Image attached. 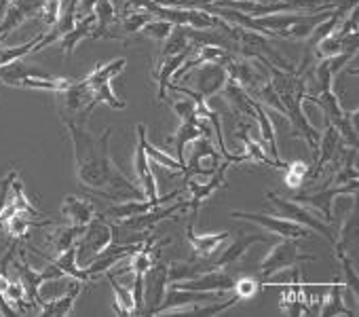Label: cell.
Segmentation results:
<instances>
[{
	"label": "cell",
	"mask_w": 359,
	"mask_h": 317,
	"mask_svg": "<svg viewBox=\"0 0 359 317\" xmlns=\"http://www.w3.org/2000/svg\"><path fill=\"white\" fill-rule=\"evenodd\" d=\"M74 148V172L81 187L104 199H146L142 187L131 182L110 154L112 129L102 135L89 131V123H64Z\"/></svg>",
	"instance_id": "1"
},
{
	"label": "cell",
	"mask_w": 359,
	"mask_h": 317,
	"mask_svg": "<svg viewBox=\"0 0 359 317\" xmlns=\"http://www.w3.org/2000/svg\"><path fill=\"white\" fill-rule=\"evenodd\" d=\"M256 60L266 68V72L271 74V85L273 89L277 91L281 104H283V110H285V119L290 121L292 129H294V135L296 137H302L311 152H313V158L317 156V142H319V131L313 127V123L306 119L304 114V102L309 97V91H306V72H296V70H283L275 64H271L266 58L262 55H256Z\"/></svg>",
	"instance_id": "2"
},
{
	"label": "cell",
	"mask_w": 359,
	"mask_h": 317,
	"mask_svg": "<svg viewBox=\"0 0 359 317\" xmlns=\"http://www.w3.org/2000/svg\"><path fill=\"white\" fill-rule=\"evenodd\" d=\"M304 260H315V256L311 254H302L298 239H281L279 243L273 245V250L264 256V260L258 267V277L262 279V283L277 275L279 271H287V269H296L300 262Z\"/></svg>",
	"instance_id": "3"
},
{
	"label": "cell",
	"mask_w": 359,
	"mask_h": 317,
	"mask_svg": "<svg viewBox=\"0 0 359 317\" xmlns=\"http://www.w3.org/2000/svg\"><path fill=\"white\" fill-rule=\"evenodd\" d=\"M266 199L279 210V214H281L283 218H287V220H292V222H298V224H302V227H306V229H311V231H317L321 237H325V239L334 245L336 235H334L330 222L319 220V218H317L315 214H311L302 203H298V201H294V199H283V197H279L277 193H266Z\"/></svg>",
	"instance_id": "4"
},
{
	"label": "cell",
	"mask_w": 359,
	"mask_h": 317,
	"mask_svg": "<svg viewBox=\"0 0 359 317\" xmlns=\"http://www.w3.org/2000/svg\"><path fill=\"white\" fill-rule=\"evenodd\" d=\"M110 243H112V229H110V224L106 220H102V218H93L85 227L81 239L76 241V260H79V267L85 269Z\"/></svg>",
	"instance_id": "5"
},
{
	"label": "cell",
	"mask_w": 359,
	"mask_h": 317,
	"mask_svg": "<svg viewBox=\"0 0 359 317\" xmlns=\"http://www.w3.org/2000/svg\"><path fill=\"white\" fill-rule=\"evenodd\" d=\"M231 216L239 218V220H248L252 224H258L260 229H264L273 235H279L281 239H306V237H311V229H306L298 222H292L283 216H269V214H260V212H239V210H233Z\"/></svg>",
	"instance_id": "6"
},
{
	"label": "cell",
	"mask_w": 359,
	"mask_h": 317,
	"mask_svg": "<svg viewBox=\"0 0 359 317\" xmlns=\"http://www.w3.org/2000/svg\"><path fill=\"white\" fill-rule=\"evenodd\" d=\"M357 187L359 182L357 180H351L346 184H334V187H325V189H319L315 193H300V191H294V201L302 203V205H311L315 210H319L323 214V220L325 222H332V205H334V199L338 195H355L357 193Z\"/></svg>",
	"instance_id": "7"
},
{
	"label": "cell",
	"mask_w": 359,
	"mask_h": 317,
	"mask_svg": "<svg viewBox=\"0 0 359 317\" xmlns=\"http://www.w3.org/2000/svg\"><path fill=\"white\" fill-rule=\"evenodd\" d=\"M233 163L222 158V163L216 168V172L203 182V180H195V178H187V187L191 191V201H189V208H191V220L195 222L197 220V212L201 208V203L205 199H210L218 189L226 187V172Z\"/></svg>",
	"instance_id": "8"
},
{
	"label": "cell",
	"mask_w": 359,
	"mask_h": 317,
	"mask_svg": "<svg viewBox=\"0 0 359 317\" xmlns=\"http://www.w3.org/2000/svg\"><path fill=\"white\" fill-rule=\"evenodd\" d=\"M169 264L163 260H154L150 269L144 273V309L142 315H154L156 306L161 304L167 285H169Z\"/></svg>",
	"instance_id": "9"
},
{
	"label": "cell",
	"mask_w": 359,
	"mask_h": 317,
	"mask_svg": "<svg viewBox=\"0 0 359 317\" xmlns=\"http://www.w3.org/2000/svg\"><path fill=\"white\" fill-rule=\"evenodd\" d=\"M180 79H191L193 85H195V91L201 93L208 100V97L216 95L218 91H222V87L229 81V72H226L224 64L214 62V64H201L195 72L189 70Z\"/></svg>",
	"instance_id": "10"
},
{
	"label": "cell",
	"mask_w": 359,
	"mask_h": 317,
	"mask_svg": "<svg viewBox=\"0 0 359 317\" xmlns=\"http://www.w3.org/2000/svg\"><path fill=\"white\" fill-rule=\"evenodd\" d=\"M169 285L182 288V290H195V292H229L235 285V275H231L224 269H210L193 279H184V281H173Z\"/></svg>",
	"instance_id": "11"
},
{
	"label": "cell",
	"mask_w": 359,
	"mask_h": 317,
	"mask_svg": "<svg viewBox=\"0 0 359 317\" xmlns=\"http://www.w3.org/2000/svg\"><path fill=\"white\" fill-rule=\"evenodd\" d=\"M224 68L229 72V79L239 83L248 93H254L262 83H266V74L260 72L258 62H250L248 58H237L235 53L224 62Z\"/></svg>",
	"instance_id": "12"
},
{
	"label": "cell",
	"mask_w": 359,
	"mask_h": 317,
	"mask_svg": "<svg viewBox=\"0 0 359 317\" xmlns=\"http://www.w3.org/2000/svg\"><path fill=\"white\" fill-rule=\"evenodd\" d=\"M177 195H180V191H173V193H169V195L154 197V199H125V201H121V203L110 205V208L104 212V216H106L108 220H116V222H118V220H125V218L144 214V212H148V210H152V208H156V205L171 203L173 199H177Z\"/></svg>",
	"instance_id": "13"
},
{
	"label": "cell",
	"mask_w": 359,
	"mask_h": 317,
	"mask_svg": "<svg viewBox=\"0 0 359 317\" xmlns=\"http://www.w3.org/2000/svg\"><path fill=\"white\" fill-rule=\"evenodd\" d=\"M340 144H342V137H340L338 129H336L332 123H327V127L323 129V135H319V142H317L319 152H317V156H315V166H313L311 172H309V176H311L313 180L319 178V174L323 172V168H325L327 163H334V161H336V154H338V150H340Z\"/></svg>",
	"instance_id": "14"
},
{
	"label": "cell",
	"mask_w": 359,
	"mask_h": 317,
	"mask_svg": "<svg viewBox=\"0 0 359 317\" xmlns=\"http://www.w3.org/2000/svg\"><path fill=\"white\" fill-rule=\"evenodd\" d=\"M208 300H214V292H195V290H182V288H175L171 285L161 304L156 306L154 315L158 313H165V311H180V309H187L191 304H197V302H208Z\"/></svg>",
	"instance_id": "15"
},
{
	"label": "cell",
	"mask_w": 359,
	"mask_h": 317,
	"mask_svg": "<svg viewBox=\"0 0 359 317\" xmlns=\"http://www.w3.org/2000/svg\"><path fill=\"white\" fill-rule=\"evenodd\" d=\"M269 241H271L269 235H248V233H243V229H239L237 239L222 252V256L216 262H212V267L214 269H224L229 264H237L254 243H269Z\"/></svg>",
	"instance_id": "16"
},
{
	"label": "cell",
	"mask_w": 359,
	"mask_h": 317,
	"mask_svg": "<svg viewBox=\"0 0 359 317\" xmlns=\"http://www.w3.org/2000/svg\"><path fill=\"white\" fill-rule=\"evenodd\" d=\"M210 129H212V125L205 119H197V121H189V123L180 125L177 131H175V135H173V150H175V158H177V161L187 163L184 161V150H187V146L193 144L195 140L203 137V135L210 137Z\"/></svg>",
	"instance_id": "17"
},
{
	"label": "cell",
	"mask_w": 359,
	"mask_h": 317,
	"mask_svg": "<svg viewBox=\"0 0 359 317\" xmlns=\"http://www.w3.org/2000/svg\"><path fill=\"white\" fill-rule=\"evenodd\" d=\"M195 47H191V49H187L182 53H175V55L158 58V62L154 66V79H156V85H158V102L167 100V87L171 85V79H173L175 70L187 62V58L195 51Z\"/></svg>",
	"instance_id": "18"
},
{
	"label": "cell",
	"mask_w": 359,
	"mask_h": 317,
	"mask_svg": "<svg viewBox=\"0 0 359 317\" xmlns=\"http://www.w3.org/2000/svg\"><path fill=\"white\" fill-rule=\"evenodd\" d=\"M95 15V28L91 32V41L97 39H116V22H118V9L114 7L112 0H97V5L93 9Z\"/></svg>",
	"instance_id": "19"
},
{
	"label": "cell",
	"mask_w": 359,
	"mask_h": 317,
	"mask_svg": "<svg viewBox=\"0 0 359 317\" xmlns=\"http://www.w3.org/2000/svg\"><path fill=\"white\" fill-rule=\"evenodd\" d=\"M187 237H189V243L193 245V250H195L197 256L210 258L214 252H218V250L222 248L224 241L231 239V233H229V231H218V233H201V235H197V233H195V222L189 220Z\"/></svg>",
	"instance_id": "20"
},
{
	"label": "cell",
	"mask_w": 359,
	"mask_h": 317,
	"mask_svg": "<svg viewBox=\"0 0 359 317\" xmlns=\"http://www.w3.org/2000/svg\"><path fill=\"white\" fill-rule=\"evenodd\" d=\"M11 269L18 273V279L22 281V285H24V290H26V298L32 302V304H39V309H41V304H43V296H41V285L45 283L43 281V277H41V271H34L32 267H28V262H24V260H15L13 258V262H11Z\"/></svg>",
	"instance_id": "21"
},
{
	"label": "cell",
	"mask_w": 359,
	"mask_h": 317,
	"mask_svg": "<svg viewBox=\"0 0 359 317\" xmlns=\"http://www.w3.org/2000/svg\"><path fill=\"white\" fill-rule=\"evenodd\" d=\"M222 95H224L226 104L235 112H239V114H243V116H248V119L254 121V116H256V100L239 83H235L233 79H229L226 85L222 87Z\"/></svg>",
	"instance_id": "22"
},
{
	"label": "cell",
	"mask_w": 359,
	"mask_h": 317,
	"mask_svg": "<svg viewBox=\"0 0 359 317\" xmlns=\"http://www.w3.org/2000/svg\"><path fill=\"white\" fill-rule=\"evenodd\" d=\"M135 131H137V137L142 140L144 152L148 154L150 163L163 166V168H167V170H171V172H182V174H184V170H187V163L177 161V158H173L171 154H167V152H163L161 148H156V146H154V144L148 140V129H146V125H144V123H140V125L135 127Z\"/></svg>",
	"instance_id": "23"
},
{
	"label": "cell",
	"mask_w": 359,
	"mask_h": 317,
	"mask_svg": "<svg viewBox=\"0 0 359 317\" xmlns=\"http://www.w3.org/2000/svg\"><path fill=\"white\" fill-rule=\"evenodd\" d=\"M62 214L70 224H79V227H87L95 218L93 203L85 197H74V195L64 197Z\"/></svg>",
	"instance_id": "24"
},
{
	"label": "cell",
	"mask_w": 359,
	"mask_h": 317,
	"mask_svg": "<svg viewBox=\"0 0 359 317\" xmlns=\"http://www.w3.org/2000/svg\"><path fill=\"white\" fill-rule=\"evenodd\" d=\"M135 172H137V180L142 184V191H144V197L146 199H154L158 197V189H156V180H154V172L150 168V158L148 154L144 152V146H142V140L137 137V146H135Z\"/></svg>",
	"instance_id": "25"
},
{
	"label": "cell",
	"mask_w": 359,
	"mask_h": 317,
	"mask_svg": "<svg viewBox=\"0 0 359 317\" xmlns=\"http://www.w3.org/2000/svg\"><path fill=\"white\" fill-rule=\"evenodd\" d=\"M28 76H49V72H45L36 66H28L24 60H15L11 64L0 66V83L3 85L20 87V83Z\"/></svg>",
	"instance_id": "26"
},
{
	"label": "cell",
	"mask_w": 359,
	"mask_h": 317,
	"mask_svg": "<svg viewBox=\"0 0 359 317\" xmlns=\"http://www.w3.org/2000/svg\"><path fill=\"white\" fill-rule=\"evenodd\" d=\"M239 137H241V142H243V154H245L248 161H252V163H260V166H269V168H277V170H283V168H285V163H281V161H273V158L269 156V152H266V148H264L260 142H256L252 135H248V131H245V123L241 125Z\"/></svg>",
	"instance_id": "27"
},
{
	"label": "cell",
	"mask_w": 359,
	"mask_h": 317,
	"mask_svg": "<svg viewBox=\"0 0 359 317\" xmlns=\"http://www.w3.org/2000/svg\"><path fill=\"white\" fill-rule=\"evenodd\" d=\"M93 28H95V15H87V18H83V20H76L74 28L57 41V43L62 45V53H64V55H72L74 49L79 47V43H81L83 39H89V36H91Z\"/></svg>",
	"instance_id": "28"
},
{
	"label": "cell",
	"mask_w": 359,
	"mask_h": 317,
	"mask_svg": "<svg viewBox=\"0 0 359 317\" xmlns=\"http://www.w3.org/2000/svg\"><path fill=\"white\" fill-rule=\"evenodd\" d=\"M79 294H81V281L72 279L70 281V290L64 296H57V298H53L49 302L43 300L41 315H68V313H72V306H74Z\"/></svg>",
	"instance_id": "29"
},
{
	"label": "cell",
	"mask_w": 359,
	"mask_h": 317,
	"mask_svg": "<svg viewBox=\"0 0 359 317\" xmlns=\"http://www.w3.org/2000/svg\"><path fill=\"white\" fill-rule=\"evenodd\" d=\"M256 123H258V129L262 133V140L266 144V148L271 150V158L273 161H281V154H279V146H277V131H275V125H273V119L269 114V110L256 102Z\"/></svg>",
	"instance_id": "30"
},
{
	"label": "cell",
	"mask_w": 359,
	"mask_h": 317,
	"mask_svg": "<svg viewBox=\"0 0 359 317\" xmlns=\"http://www.w3.org/2000/svg\"><path fill=\"white\" fill-rule=\"evenodd\" d=\"M49 260L55 262V264L62 269V273H64L66 277H70V279H79L81 283H91V281H93V277H91L83 267H79V260H76V243L70 245L66 252L57 254L55 258H49Z\"/></svg>",
	"instance_id": "31"
},
{
	"label": "cell",
	"mask_w": 359,
	"mask_h": 317,
	"mask_svg": "<svg viewBox=\"0 0 359 317\" xmlns=\"http://www.w3.org/2000/svg\"><path fill=\"white\" fill-rule=\"evenodd\" d=\"M127 68V60L125 58H116V60H110V62H104V64H97L83 81L93 89L97 87L100 83H106V81H112L114 76H118L123 70Z\"/></svg>",
	"instance_id": "32"
},
{
	"label": "cell",
	"mask_w": 359,
	"mask_h": 317,
	"mask_svg": "<svg viewBox=\"0 0 359 317\" xmlns=\"http://www.w3.org/2000/svg\"><path fill=\"white\" fill-rule=\"evenodd\" d=\"M319 313L321 315H355L353 309H348L344 304V298H342V281L334 279L330 283V294L325 296V302L319 306Z\"/></svg>",
	"instance_id": "33"
},
{
	"label": "cell",
	"mask_w": 359,
	"mask_h": 317,
	"mask_svg": "<svg viewBox=\"0 0 359 317\" xmlns=\"http://www.w3.org/2000/svg\"><path fill=\"white\" fill-rule=\"evenodd\" d=\"M152 20V15L144 9H137V11H125V15L118 20V30H116V39H123V36H133L137 34L148 22Z\"/></svg>",
	"instance_id": "34"
},
{
	"label": "cell",
	"mask_w": 359,
	"mask_h": 317,
	"mask_svg": "<svg viewBox=\"0 0 359 317\" xmlns=\"http://www.w3.org/2000/svg\"><path fill=\"white\" fill-rule=\"evenodd\" d=\"M210 269H214L212 267V262H208V264H203V262H171L169 264V271H167V275H169V283H173V281H184V279H193V277H197V275H201V273H205V271H210Z\"/></svg>",
	"instance_id": "35"
},
{
	"label": "cell",
	"mask_w": 359,
	"mask_h": 317,
	"mask_svg": "<svg viewBox=\"0 0 359 317\" xmlns=\"http://www.w3.org/2000/svg\"><path fill=\"white\" fill-rule=\"evenodd\" d=\"M106 273H108V281L112 285V292L116 296V302H114L116 313H121V315H133L135 313V302H133L131 288L129 285H123L110 271H106Z\"/></svg>",
	"instance_id": "36"
},
{
	"label": "cell",
	"mask_w": 359,
	"mask_h": 317,
	"mask_svg": "<svg viewBox=\"0 0 359 317\" xmlns=\"http://www.w3.org/2000/svg\"><path fill=\"white\" fill-rule=\"evenodd\" d=\"M9 203L13 205L15 214H22V216H28V218H41L43 214L28 201L26 197V191H24V184L15 178L13 184H11V193H9Z\"/></svg>",
	"instance_id": "37"
},
{
	"label": "cell",
	"mask_w": 359,
	"mask_h": 317,
	"mask_svg": "<svg viewBox=\"0 0 359 317\" xmlns=\"http://www.w3.org/2000/svg\"><path fill=\"white\" fill-rule=\"evenodd\" d=\"M83 231H85V227H79V224H68V227L55 229L53 235H51V245H53L55 254H62V252H66L70 245H74V243L81 239Z\"/></svg>",
	"instance_id": "38"
},
{
	"label": "cell",
	"mask_w": 359,
	"mask_h": 317,
	"mask_svg": "<svg viewBox=\"0 0 359 317\" xmlns=\"http://www.w3.org/2000/svg\"><path fill=\"white\" fill-rule=\"evenodd\" d=\"M334 254H336V258L340 262V269H342V279H340L342 285H346L353 292V296L357 298L359 296V277H357V271L353 269L351 258L346 256V250L340 248V245H334Z\"/></svg>",
	"instance_id": "39"
},
{
	"label": "cell",
	"mask_w": 359,
	"mask_h": 317,
	"mask_svg": "<svg viewBox=\"0 0 359 317\" xmlns=\"http://www.w3.org/2000/svg\"><path fill=\"white\" fill-rule=\"evenodd\" d=\"M285 172V187L294 193V191H300L304 180L309 178V172H311V166L304 163V161H292V163H285L283 168Z\"/></svg>",
	"instance_id": "40"
},
{
	"label": "cell",
	"mask_w": 359,
	"mask_h": 317,
	"mask_svg": "<svg viewBox=\"0 0 359 317\" xmlns=\"http://www.w3.org/2000/svg\"><path fill=\"white\" fill-rule=\"evenodd\" d=\"M43 39V32L36 34L32 41L28 43H22V45H15V47H0V66H5V64H11L15 60H24L26 55L34 53V47L41 43Z\"/></svg>",
	"instance_id": "41"
},
{
	"label": "cell",
	"mask_w": 359,
	"mask_h": 317,
	"mask_svg": "<svg viewBox=\"0 0 359 317\" xmlns=\"http://www.w3.org/2000/svg\"><path fill=\"white\" fill-rule=\"evenodd\" d=\"M93 104L100 106V104H108L110 108L114 110H123L127 108V102L121 100L114 89H112V81H106V83H100L97 87H93Z\"/></svg>",
	"instance_id": "42"
},
{
	"label": "cell",
	"mask_w": 359,
	"mask_h": 317,
	"mask_svg": "<svg viewBox=\"0 0 359 317\" xmlns=\"http://www.w3.org/2000/svg\"><path fill=\"white\" fill-rule=\"evenodd\" d=\"M262 285H264V283H262V279H260L258 275H256V277L243 275V277H235L233 290H235V296H237L239 300H250V298H254V296L260 292Z\"/></svg>",
	"instance_id": "43"
},
{
	"label": "cell",
	"mask_w": 359,
	"mask_h": 317,
	"mask_svg": "<svg viewBox=\"0 0 359 317\" xmlns=\"http://www.w3.org/2000/svg\"><path fill=\"white\" fill-rule=\"evenodd\" d=\"M237 302H239V298L233 296V298H229V300H224V302H214V304H210V306H203L201 302H197V304H191V306H187V309H180V311H175V313H189V315H218V313H222V311H229V309L235 306Z\"/></svg>",
	"instance_id": "44"
},
{
	"label": "cell",
	"mask_w": 359,
	"mask_h": 317,
	"mask_svg": "<svg viewBox=\"0 0 359 317\" xmlns=\"http://www.w3.org/2000/svg\"><path fill=\"white\" fill-rule=\"evenodd\" d=\"M171 110L175 112V116L180 119V123H189V121H197V104L195 100L189 95V97H182V100H173L171 102Z\"/></svg>",
	"instance_id": "45"
},
{
	"label": "cell",
	"mask_w": 359,
	"mask_h": 317,
	"mask_svg": "<svg viewBox=\"0 0 359 317\" xmlns=\"http://www.w3.org/2000/svg\"><path fill=\"white\" fill-rule=\"evenodd\" d=\"M171 24H167L165 20H158V18H152L140 32L144 34V36H148V39H152V41H158V43H163L169 34H171Z\"/></svg>",
	"instance_id": "46"
},
{
	"label": "cell",
	"mask_w": 359,
	"mask_h": 317,
	"mask_svg": "<svg viewBox=\"0 0 359 317\" xmlns=\"http://www.w3.org/2000/svg\"><path fill=\"white\" fill-rule=\"evenodd\" d=\"M11 5H15L26 20H32V18L41 15L43 7L47 5V0H13Z\"/></svg>",
	"instance_id": "47"
},
{
	"label": "cell",
	"mask_w": 359,
	"mask_h": 317,
	"mask_svg": "<svg viewBox=\"0 0 359 317\" xmlns=\"http://www.w3.org/2000/svg\"><path fill=\"white\" fill-rule=\"evenodd\" d=\"M60 11H62V0H47V5L43 7V11H41V20H43V26L49 30L55 22H57V18H60Z\"/></svg>",
	"instance_id": "48"
},
{
	"label": "cell",
	"mask_w": 359,
	"mask_h": 317,
	"mask_svg": "<svg viewBox=\"0 0 359 317\" xmlns=\"http://www.w3.org/2000/svg\"><path fill=\"white\" fill-rule=\"evenodd\" d=\"M15 178H18V172H9V176H7V178L0 180V212L5 210V205H7V201H9L11 184H13V180H15Z\"/></svg>",
	"instance_id": "49"
},
{
	"label": "cell",
	"mask_w": 359,
	"mask_h": 317,
	"mask_svg": "<svg viewBox=\"0 0 359 317\" xmlns=\"http://www.w3.org/2000/svg\"><path fill=\"white\" fill-rule=\"evenodd\" d=\"M95 5H97V0H76V20L93 15Z\"/></svg>",
	"instance_id": "50"
},
{
	"label": "cell",
	"mask_w": 359,
	"mask_h": 317,
	"mask_svg": "<svg viewBox=\"0 0 359 317\" xmlns=\"http://www.w3.org/2000/svg\"><path fill=\"white\" fill-rule=\"evenodd\" d=\"M0 313H3V315H15V313H18V311L11 306V302L5 298L3 292H0Z\"/></svg>",
	"instance_id": "51"
},
{
	"label": "cell",
	"mask_w": 359,
	"mask_h": 317,
	"mask_svg": "<svg viewBox=\"0 0 359 317\" xmlns=\"http://www.w3.org/2000/svg\"><path fill=\"white\" fill-rule=\"evenodd\" d=\"M0 229H3V222H0Z\"/></svg>",
	"instance_id": "52"
}]
</instances>
